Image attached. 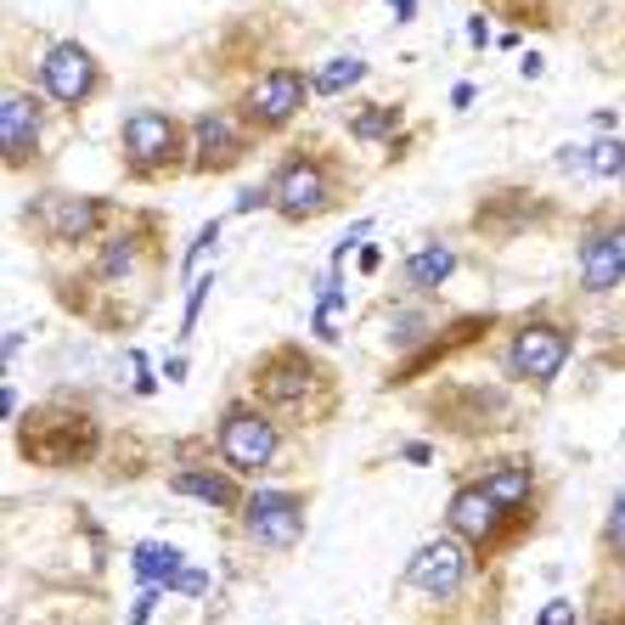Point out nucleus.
<instances>
[{"label":"nucleus","mask_w":625,"mask_h":625,"mask_svg":"<svg viewBox=\"0 0 625 625\" xmlns=\"http://www.w3.org/2000/svg\"><path fill=\"white\" fill-rule=\"evenodd\" d=\"M163 243H170L163 215L124 209L119 225L96 248H85L74 271L51 277V293L102 333H130L163 293Z\"/></svg>","instance_id":"1"},{"label":"nucleus","mask_w":625,"mask_h":625,"mask_svg":"<svg viewBox=\"0 0 625 625\" xmlns=\"http://www.w3.org/2000/svg\"><path fill=\"white\" fill-rule=\"evenodd\" d=\"M277 422H287L293 434H321L327 422H339L344 412V378L327 355H316L299 339H271L248 360V389Z\"/></svg>","instance_id":"2"},{"label":"nucleus","mask_w":625,"mask_h":625,"mask_svg":"<svg viewBox=\"0 0 625 625\" xmlns=\"http://www.w3.org/2000/svg\"><path fill=\"white\" fill-rule=\"evenodd\" d=\"M271 215L282 225H310L321 215H339L355 197V170L333 147V136H299L271 163Z\"/></svg>","instance_id":"3"},{"label":"nucleus","mask_w":625,"mask_h":625,"mask_svg":"<svg viewBox=\"0 0 625 625\" xmlns=\"http://www.w3.org/2000/svg\"><path fill=\"white\" fill-rule=\"evenodd\" d=\"M580 344V321L564 299H536L524 305L518 316L502 321V339H497V367L513 389H530V394H552L564 367L575 360Z\"/></svg>","instance_id":"4"},{"label":"nucleus","mask_w":625,"mask_h":625,"mask_svg":"<svg viewBox=\"0 0 625 625\" xmlns=\"http://www.w3.org/2000/svg\"><path fill=\"white\" fill-rule=\"evenodd\" d=\"M485 569L490 564L463 536L440 530V536L422 541L412 552V564L401 569V598L412 609H422V620H429V625H463L468 603H474V586H479Z\"/></svg>","instance_id":"5"},{"label":"nucleus","mask_w":625,"mask_h":625,"mask_svg":"<svg viewBox=\"0 0 625 625\" xmlns=\"http://www.w3.org/2000/svg\"><path fill=\"white\" fill-rule=\"evenodd\" d=\"M124 204L102 192H69V186H35L17 209V232L35 243L40 254H85L96 248L113 225Z\"/></svg>","instance_id":"6"},{"label":"nucleus","mask_w":625,"mask_h":625,"mask_svg":"<svg viewBox=\"0 0 625 625\" xmlns=\"http://www.w3.org/2000/svg\"><path fill=\"white\" fill-rule=\"evenodd\" d=\"M209 440L232 474H243L248 485H266V479H282L293 468V440L299 434H293L287 422H277L254 394H232V401L215 412Z\"/></svg>","instance_id":"7"},{"label":"nucleus","mask_w":625,"mask_h":625,"mask_svg":"<svg viewBox=\"0 0 625 625\" xmlns=\"http://www.w3.org/2000/svg\"><path fill=\"white\" fill-rule=\"evenodd\" d=\"M12 451L28 468H90L102 456V417L85 401H46L12 422Z\"/></svg>","instance_id":"8"},{"label":"nucleus","mask_w":625,"mask_h":625,"mask_svg":"<svg viewBox=\"0 0 625 625\" xmlns=\"http://www.w3.org/2000/svg\"><path fill=\"white\" fill-rule=\"evenodd\" d=\"M119 175L130 186L192 175V124L170 108H130L119 119Z\"/></svg>","instance_id":"9"},{"label":"nucleus","mask_w":625,"mask_h":625,"mask_svg":"<svg viewBox=\"0 0 625 625\" xmlns=\"http://www.w3.org/2000/svg\"><path fill=\"white\" fill-rule=\"evenodd\" d=\"M445 530H456L463 536L485 564H502L507 552H518L524 541H530L536 530H541V518H524V513H513V507H502L497 497H490L485 485H474V479H456V490H451V502H445Z\"/></svg>","instance_id":"10"},{"label":"nucleus","mask_w":625,"mask_h":625,"mask_svg":"<svg viewBox=\"0 0 625 625\" xmlns=\"http://www.w3.org/2000/svg\"><path fill=\"white\" fill-rule=\"evenodd\" d=\"M310 502H316V490H293V485H254L243 507L232 513L237 518V530L254 552H266V557H282L305 541V524H310Z\"/></svg>","instance_id":"11"},{"label":"nucleus","mask_w":625,"mask_h":625,"mask_svg":"<svg viewBox=\"0 0 625 625\" xmlns=\"http://www.w3.org/2000/svg\"><path fill=\"white\" fill-rule=\"evenodd\" d=\"M310 102H316V79L299 69V62H271V69H259L232 96V108L248 119V130H254L259 142H266V136H287Z\"/></svg>","instance_id":"12"},{"label":"nucleus","mask_w":625,"mask_h":625,"mask_svg":"<svg viewBox=\"0 0 625 625\" xmlns=\"http://www.w3.org/2000/svg\"><path fill=\"white\" fill-rule=\"evenodd\" d=\"M35 79H40L46 102L62 108L69 119L90 113V108L108 96V69H102V57H96L85 40H51V46L40 51Z\"/></svg>","instance_id":"13"},{"label":"nucleus","mask_w":625,"mask_h":625,"mask_svg":"<svg viewBox=\"0 0 625 625\" xmlns=\"http://www.w3.org/2000/svg\"><path fill=\"white\" fill-rule=\"evenodd\" d=\"M0 163H7V175H46V96H35L28 85H17L7 74L0 85Z\"/></svg>","instance_id":"14"},{"label":"nucleus","mask_w":625,"mask_h":625,"mask_svg":"<svg viewBox=\"0 0 625 625\" xmlns=\"http://www.w3.org/2000/svg\"><path fill=\"white\" fill-rule=\"evenodd\" d=\"M254 147H259V136L237 108H209L192 119V175H204V181L232 175L254 158Z\"/></svg>","instance_id":"15"},{"label":"nucleus","mask_w":625,"mask_h":625,"mask_svg":"<svg viewBox=\"0 0 625 625\" xmlns=\"http://www.w3.org/2000/svg\"><path fill=\"white\" fill-rule=\"evenodd\" d=\"M580 293H614L625 282V209H591L575 237Z\"/></svg>","instance_id":"16"},{"label":"nucleus","mask_w":625,"mask_h":625,"mask_svg":"<svg viewBox=\"0 0 625 625\" xmlns=\"http://www.w3.org/2000/svg\"><path fill=\"white\" fill-rule=\"evenodd\" d=\"M163 485H170L175 497H186V502L215 507V513H237L243 497H248V479L220 463L215 440H209V445H197V456H175V463L163 468Z\"/></svg>","instance_id":"17"},{"label":"nucleus","mask_w":625,"mask_h":625,"mask_svg":"<svg viewBox=\"0 0 625 625\" xmlns=\"http://www.w3.org/2000/svg\"><path fill=\"white\" fill-rule=\"evenodd\" d=\"M463 479L485 485L502 507L524 513V518H547V479L536 468L530 451H502V456H485L479 468H468Z\"/></svg>","instance_id":"18"},{"label":"nucleus","mask_w":625,"mask_h":625,"mask_svg":"<svg viewBox=\"0 0 625 625\" xmlns=\"http://www.w3.org/2000/svg\"><path fill=\"white\" fill-rule=\"evenodd\" d=\"M378 321H383V344H389L394 355H417V350H429V339L445 327V321H434V305H429V299H417V293H401V299L378 305Z\"/></svg>","instance_id":"19"},{"label":"nucleus","mask_w":625,"mask_h":625,"mask_svg":"<svg viewBox=\"0 0 625 625\" xmlns=\"http://www.w3.org/2000/svg\"><path fill=\"white\" fill-rule=\"evenodd\" d=\"M451 271H456V248H451L445 237H434V243H422V248L406 254V266H401V293L434 299V293L451 282Z\"/></svg>","instance_id":"20"},{"label":"nucleus","mask_w":625,"mask_h":625,"mask_svg":"<svg viewBox=\"0 0 625 625\" xmlns=\"http://www.w3.org/2000/svg\"><path fill=\"white\" fill-rule=\"evenodd\" d=\"M401 124H406V108H401V102H355V108L344 113L350 142H360V147L401 142Z\"/></svg>","instance_id":"21"},{"label":"nucleus","mask_w":625,"mask_h":625,"mask_svg":"<svg viewBox=\"0 0 625 625\" xmlns=\"http://www.w3.org/2000/svg\"><path fill=\"white\" fill-rule=\"evenodd\" d=\"M130 569H136L142 586H163V591H175L181 569H186V552L170 547V541H142L136 552H130Z\"/></svg>","instance_id":"22"},{"label":"nucleus","mask_w":625,"mask_h":625,"mask_svg":"<svg viewBox=\"0 0 625 625\" xmlns=\"http://www.w3.org/2000/svg\"><path fill=\"white\" fill-rule=\"evenodd\" d=\"M310 79H316L321 102H339V96H350L360 79H367V57H350V51H344V57H327Z\"/></svg>","instance_id":"23"},{"label":"nucleus","mask_w":625,"mask_h":625,"mask_svg":"<svg viewBox=\"0 0 625 625\" xmlns=\"http://www.w3.org/2000/svg\"><path fill=\"white\" fill-rule=\"evenodd\" d=\"M598 575H625V497H614L598 524Z\"/></svg>","instance_id":"24"},{"label":"nucleus","mask_w":625,"mask_h":625,"mask_svg":"<svg viewBox=\"0 0 625 625\" xmlns=\"http://www.w3.org/2000/svg\"><path fill=\"white\" fill-rule=\"evenodd\" d=\"M586 175L591 181H625V142L620 136L586 142Z\"/></svg>","instance_id":"25"},{"label":"nucleus","mask_w":625,"mask_h":625,"mask_svg":"<svg viewBox=\"0 0 625 625\" xmlns=\"http://www.w3.org/2000/svg\"><path fill=\"white\" fill-rule=\"evenodd\" d=\"M586 625H625V586H591V603H586Z\"/></svg>","instance_id":"26"},{"label":"nucleus","mask_w":625,"mask_h":625,"mask_svg":"<svg viewBox=\"0 0 625 625\" xmlns=\"http://www.w3.org/2000/svg\"><path fill=\"white\" fill-rule=\"evenodd\" d=\"M209 293H215V271H204L192 287H186V310H181V327H175V339L181 344H192V333H197V321H204V305H209Z\"/></svg>","instance_id":"27"},{"label":"nucleus","mask_w":625,"mask_h":625,"mask_svg":"<svg viewBox=\"0 0 625 625\" xmlns=\"http://www.w3.org/2000/svg\"><path fill=\"white\" fill-rule=\"evenodd\" d=\"M220 232H225V225H220V220H209L204 232L192 237V248H186V259H181V277H186V282H197V266H204V254L220 243Z\"/></svg>","instance_id":"28"},{"label":"nucleus","mask_w":625,"mask_h":625,"mask_svg":"<svg viewBox=\"0 0 625 625\" xmlns=\"http://www.w3.org/2000/svg\"><path fill=\"white\" fill-rule=\"evenodd\" d=\"M575 620H580V609L569 598H547L541 614H536V625H575Z\"/></svg>","instance_id":"29"},{"label":"nucleus","mask_w":625,"mask_h":625,"mask_svg":"<svg viewBox=\"0 0 625 625\" xmlns=\"http://www.w3.org/2000/svg\"><path fill=\"white\" fill-rule=\"evenodd\" d=\"M232 209H237V215H259V209H271V181H259V186H243Z\"/></svg>","instance_id":"30"},{"label":"nucleus","mask_w":625,"mask_h":625,"mask_svg":"<svg viewBox=\"0 0 625 625\" xmlns=\"http://www.w3.org/2000/svg\"><path fill=\"white\" fill-rule=\"evenodd\" d=\"M158 598H163V586H142V598H136V609H130V620H124V625H147V620H152V609H158Z\"/></svg>","instance_id":"31"},{"label":"nucleus","mask_w":625,"mask_h":625,"mask_svg":"<svg viewBox=\"0 0 625 625\" xmlns=\"http://www.w3.org/2000/svg\"><path fill=\"white\" fill-rule=\"evenodd\" d=\"M175 591H181V598H204V591H209V575L204 569H181V580H175Z\"/></svg>","instance_id":"32"},{"label":"nucleus","mask_w":625,"mask_h":625,"mask_svg":"<svg viewBox=\"0 0 625 625\" xmlns=\"http://www.w3.org/2000/svg\"><path fill=\"white\" fill-rule=\"evenodd\" d=\"M401 456H406L412 468H429V463H434V440H406Z\"/></svg>","instance_id":"33"},{"label":"nucleus","mask_w":625,"mask_h":625,"mask_svg":"<svg viewBox=\"0 0 625 625\" xmlns=\"http://www.w3.org/2000/svg\"><path fill=\"white\" fill-rule=\"evenodd\" d=\"M474 102H479V85H474V79H456V90H451V108H456V113H468Z\"/></svg>","instance_id":"34"},{"label":"nucleus","mask_w":625,"mask_h":625,"mask_svg":"<svg viewBox=\"0 0 625 625\" xmlns=\"http://www.w3.org/2000/svg\"><path fill=\"white\" fill-rule=\"evenodd\" d=\"M468 40H474V51H485V46H490V17H485V12H474V17H468Z\"/></svg>","instance_id":"35"},{"label":"nucleus","mask_w":625,"mask_h":625,"mask_svg":"<svg viewBox=\"0 0 625 625\" xmlns=\"http://www.w3.org/2000/svg\"><path fill=\"white\" fill-rule=\"evenodd\" d=\"M0 406H7V412H0V417H7V422H17L23 412H17V383L7 378V389H0Z\"/></svg>","instance_id":"36"},{"label":"nucleus","mask_w":625,"mask_h":625,"mask_svg":"<svg viewBox=\"0 0 625 625\" xmlns=\"http://www.w3.org/2000/svg\"><path fill=\"white\" fill-rule=\"evenodd\" d=\"M163 378H170V383H186V355H181V350L163 360Z\"/></svg>","instance_id":"37"},{"label":"nucleus","mask_w":625,"mask_h":625,"mask_svg":"<svg viewBox=\"0 0 625 625\" xmlns=\"http://www.w3.org/2000/svg\"><path fill=\"white\" fill-rule=\"evenodd\" d=\"M378 266H383V254H378L372 243H360V271H367V277H372Z\"/></svg>","instance_id":"38"},{"label":"nucleus","mask_w":625,"mask_h":625,"mask_svg":"<svg viewBox=\"0 0 625 625\" xmlns=\"http://www.w3.org/2000/svg\"><path fill=\"white\" fill-rule=\"evenodd\" d=\"M17 350H23V333H17V327H7V367L17 360Z\"/></svg>","instance_id":"39"},{"label":"nucleus","mask_w":625,"mask_h":625,"mask_svg":"<svg viewBox=\"0 0 625 625\" xmlns=\"http://www.w3.org/2000/svg\"><path fill=\"white\" fill-rule=\"evenodd\" d=\"M412 12H417V0H394V23H412Z\"/></svg>","instance_id":"40"},{"label":"nucleus","mask_w":625,"mask_h":625,"mask_svg":"<svg viewBox=\"0 0 625 625\" xmlns=\"http://www.w3.org/2000/svg\"><path fill=\"white\" fill-rule=\"evenodd\" d=\"M591 124H598V130H614L620 119H614V108H598V113H591Z\"/></svg>","instance_id":"41"},{"label":"nucleus","mask_w":625,"mask_h":625,"mask_svg":"<svg viewBox=\"0 0 625 625\" xmlns=\"http://www.w3.org/2000/svg\"><path fill=\"white\" fill-rule=\"evenodd\" d=\"M620 186H625V181H620Z\"/></svg>","instance_id":"42"}]
</instances>
